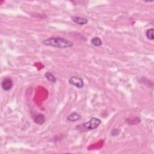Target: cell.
Masks as SVG:
<instances>
[{
    "mask_svg": "<svg viewBox=\"0 0 154 154\" xmlns=\"http://www.w3.org/2000/svg\"><path fill=\"white\" fill-rule=\"evenodd\" d=\"M43 44L47 46L58 48L61 49L71 48L74 45L73 43L69 40L60 37L48 38L43 42Z\"/></svg>",
    "mask_w": 154,
    "mask_h": 154,
    "instance_id": "6da1fadb",
    "label": "cell"
},
{
    "mask_svg": "<svg viewBox=\"0 0 154 154\" xmlns=\"http://www.w3.org/2000/svg\"><path fill=\"white\" fill-rule=\"evenodd\" d=\"M102 123L101 120L96 117H92L90 120L83 124V126L88 131L93 130L96 129Z\"/></svg>",
    "mask_w": 154,
    "mask_h": 154,
    "instance_id": "7a4b0ae2",
    "label": "cell"
},
{
    "mask_svg": "<svg viewBox=\"0 0 154 154\" xmlns=\"http://www.w3.org/2000/svg\"><path fill=\"white\" fill-rule=\"evenodd\" d=\"M69 83L70 85L74 86L78 88H81L84 86V81L82 78L78 77H72L69 80Z\"/></svg>",
    "mask_w": 154,
    "mask_h": 154,
    "instance_id": "3957f363",
    "label": "cell"
},
{
    "mask_svg": "<svg viewBox=\"0 0 154 154\" xmlns=\"http://www.w3.org/2000/svg\"><path fill=\"white\" fill-rule=\"evenodd\" d=\"M13 86V81L10 78H4L1 83V87L4 91H9L12 88Z\"/></svg>",
    "mask_w": 154,
    "mask_h": 154,
    "instance_id": "277c9868",
    "label": "cell"
},
{
    "mask_svg": "<svg viewBox=\"0 0 154 154\" xmlns=\"http://www.w3.org/2000/svg\"><path fill=\"white\" fill-rule=\"evenodd\" d=\"M33 120H34V122L36 124H38L39 125H42L45 123L46 118L44 115L38 114V115H36L34 116Z\"/></svg>",
    "mask_w": 154,
    "mask_h": 154,
    "instance_id": "5b68a950",
    "label": "cell"
},
{
    "mask_svg": "<svg viewBox=\"0 0 154 154\" xmlns=\"http://www.w3.org/2000/svg\"><path fill=\"white\" fill-rule=\"evenodd\" d=\"M72 21H74L75 23H76L80 26H84L88 23V19L87 18L79 17H73Z\"/></svg>",
    "mask_w": 154,
    "mask_h": 154,
    "instance_id": "8992f818",
    "label": "cell"
},
{
    "mask_svg": "<svg viewBox=\"0 0 154 154\" xmlns=\"http://www.w3.org/2000/svg\"><path fill=\"white\" fill-rule=\"evenodd\" d=\"M81 119V116L77 112H73L67 117V120L69 122H76L80 120Z\"/></svg>",
    "mask_w": 154,
    "mask_h": 154,
    "instance_id": "52a82bcc",
    "label": "cell"
},
{
    "mask_svg": "<svg viewBox=\"0 0 154 154\" xmlns=\"http://www.w3.org/2000/svg\"><path fill=\"white\" fill-rule=\"evenodd\" d=\"M90 42H91L92 45L96 47H99L102 45V41L101 40V39L98 37H93L91 39Z\"/></svg>",
    "mask_w": 154,
    "mask_h": 154,
    "instance_id": "ba28073f",
    "label": "cell"
},
{
    "mask_svg": "<svg viewBox=\"0 0 154 154\" xmlns=\"http://www.w3.org/2000/svg\"><path fill=\"white\" fill-rule=\"evenodd\" d=\"M45 77H46V78L48 81H50V82H51V83H55V81H56V78L54 77V75L52 74V73H51L50 72H47L46 73V74H45Z\"/></svg>",
    "mask_w": 154,
    "mask_h": 154,
    "instance_id": "9c48e42d",
    "label": "cell"
},
{
    "mask_svg": "<svg viewBox=\"0 0 154 154\" xmlns=\"http://www.w3.org/2000/svg\"><path fill=\"white\" fill-rule=\"evenodd\" d=\"M153 33H154V30L153 28L148 29L146 32V37L151 40H154V37H153Z\"/></svg>",
    "mask_w": 154,
    "mask_h": 154,
    "instance_id": "30bf717a",
    "label": "cell"
},
{
    "mask_svg": "<svg viewBox=\"0 0 154 154\" xmlns=\"http://www.w3.org/2000/svg\"><path fill=\"white\" fill-rule=\"evenodd\" d=\"M120 133V131L119 130V129H113V130L111 131V135L113 136H117Z\"/></svg>",
    "mask_w": 154,
    "mask_h": 154,
    "instance_id": "8fae6325",
    "label": "cell"
}]
</instances>
